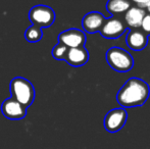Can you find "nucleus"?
Here are the masks:
<instances>
[{
    "label": "nucleus",
    "mask_w": 150,
    "mask_h": 149,
    "mask_svg": "<svg viewBox=\"0 0 150 149\" xmlns=\"http://www.w3.org/2000/svg\"><path fill=\"white\" fill-rule=\"evenodd\" d=\"M150 87L146 81L140 78H130L117 94V102L122 108L141 106L148 100Z\"/></svg>",
    "instance_id": "obj_1"
},
{
    "label": "nucleus",
    "mask_w": 150,
    "mask_h": 149,
    "mask_svg": "<svg viewBox=\"0 0 150 149\" xmlns=\"http://www.w3.org/2000/svg\"><path fill=\"white\" fill-rule=\"evenodd\" d=\"M11 97L28 108L35 99V88L29 80L16 77L10 82Z\"/></svg>",
    "instance_id": "obj_2"
},
{
    "label": "nucleus",
    "mask_w": 150,
    "mask_h": 149,
    "mask_svg": "<svg viewBox=\"0 0 150 149\" xmlns=\"http://www.w3.org/2000/svg\"><path fill=\"white\" fill-rule=\"evenodd\" d=\"M105 58L108 66L115 72H130L134 66V58L130 52L117 46L110 47L107 50Z\"/></svg>",
    "instance_id": "obj_3"
},
{
    "label": "nucleus",
    "mask_w": 150,
    "mask_h": 149,
    "mask_svg": "<svg viewBox=\"0 0 150 149\" xmlns=\"http://www.w3.org/2000/svg\"><path fill=\"white\" fill-rule=\"evenodd\" d=\"M29 18L33 26L39 27L41 29L49 28L55 20V12L50 6L39 4L31 8Z\"/></svg>",
    "instance_id": "obj_4"
},
{
    "label": "nucleus",
    "mask_w": 150,
    "mask_h": 149,
    "mask_svg": "<svg viewBox=\"0 0 150 149\" xmlns=\"http://www.w3.org/2000/svg\"><path fill=\"white\" fill-rule=\"evenodd\" d=\"M127 119H128V112L126 108H113L106 113L103 126L108 133L115 134L120 132L125 127Z\"/></svg>",
    "instance_id": "obj_5"
},
{
    "label": "nucleus",
    "mask_w": 150,
    "mask_h": 149,
    "mask_svg": "<svg viewBox=\"0 0 150 149\" xmlns=\"http://www.w3.org/2000/svg\"><path fill=\"white\" fill-rule=\"evenodd\" d=\"M127 31V26L124 20L112 16L105 20L103 26L101 27L100 35L105 39H117Z\"/></svg>",
    "instance_id": "obj_6"
},
{
    "label": "nucleus",
    "mask_w": 150,
    "mask_h": 149,
    "mask_svg": "<svg viewBox=\"0 0 150 149\" xmlns=\"http://www.w3.org/2000/svg\"><path fill=\"white\" fill-rule=\"evenodd\" d=\"M58 42L67 48H76L83 47L86 43V35L85 32L79 29H69L58 35Z\"/></svg>",
    "instance_id": "obj_7"
},
{
    "label": "nucleus",
    "mask_w": 150,
    "mask_h": 149,
    "mask_svg": "<svg viewBox=\"0 0 150 149\" xmlns=\"http://www.w3.org/2000/svg\"><path fill=\"white\" fill-rule=\"evenodd\" d=\"M1 112L6 119H22L27 115V107L13 99L12 97L7 98L1 105Z\"/></svg>",
    "instance_id": "obj_8"
},
{
    "label": "nucleus",
    "mask_w": 150,
    "mask_h": 149,
    "mask_svg": "<svg viewBox=\"0 0 150 149\" xmlns=\"http://www.w3.org/2000/svg\"><path fill=\"white\" fill-rule=\"evenodd\" d=\"M148 37L140 28L130 29L126 36V44L131 50L142 51L148 45Z\"/></svg>",
    "instance_id": "obj_9"
},
{
    "label": "nucleus",
    "mask_w": 150,
    "mask_h": 149,
    "mask_svg": "<svg viewBox=\"0 0 150 149\" xmlns=\"http://www.w3.org/2000/svg\"><path fill=\"white\" fill-rule=\"evenodd\" d=\"M105 18L101 12L99 11H91L85 14L82 20V27H83L84 32L88 34H95L99 32L101 27L104 24Z\"/></svg>",
    "instance_id": "obj_10"
},
{
    "label": "nucleus",
    "mask_w": 150,
    "mask_h": 149,
    "mask_svg": "<svg viewBox=\"0 0 150 149\" xmlns=\"http://www.w3.org/2000/svg\"><path fill=\"white\" fill-rule=\"evenodd\" d=\"M64 60L74 68H80L86 64L89 60V52L83 47H76V48H69L67 54H65Z\"/></svg>",
    "instance_id": "obj_11"
},
{
    "label": "nucleus",
    "mask_w": 150,
    "mask_h": 149,
    "mask_svg": "<svg viewBox=\"0 0 150 149\" xmlns=\"http://www.w3.org/2000/svg\"><path fill=\"white\" fill-rule=\"evenodd\" d=\"M146 14V10L139 8L137 6H131L124 16V22L127 28L130 29H139L141 26L143 18Z\"/></svg>",
    "instance_id": "obj_12"
},
{
    "label": "nucleus",
    "mask_w": 150,
    "mask_h": 149,
    "mask_svg": "<svg viewBox=\"0 0 150 149\" xmlns=\"http://www.w3.org/2000/svg\"><path fill=\"white\" fill-rule=\"evenodd\" d=\"M132 6L130 0H108L106 3V10L111 14L115 16L125 13Z\"/></svg>",
    "instance_id": "obj_13"
},
{
    "label": "nucleus",
    "mask_w": 150,
    "mask_h": 149,
    "mask_svg": "<svg viewBox=\"0 0 150 149\" xmlns=\"http://www.w3.org/2000/svg\"><path fill=\"white\" fill-rule=\"evenodd\" d=\"M42 37H43L42 29L39 28V27L33 26V25L29 27L25 32V38L30 43H37L42 39Z\"/></svg>",
    "instance_id": "obj_14"
},
{
    "label": "nucleus",
    "mask_w": 150,
    "mask_h": 149,
    "mask_svg": "<svg viewBox=\"0 0 150 149\" xmlns=\"http://www.w3.org/2000/svg\"><path fill=\"white\" fill-rule=\"evenodd\" d=\"M67 50H69V48L67 46L58 42L53 47V49H52V56L56 60H64L65 54H67Z\"/></svg>",
    "instance_id": "obj_15"
},
{
    "label": "nucleus",
    "mask_w": 150,
    "mask_h": 149,
    "mask_svg": "<svg viewBox=\"0 0 150 149\" xmlns=\"http://www.w3.org/2000/svg\"><path fill=\"white\" fill-rule=\"evenodd\" d=\"M140 29L147 35V36H150V14H148L146 12L144 18H143L142 23H141Z\"/></svg>",
    "instance_id": "obj_16"
},
{
    "label": "nucleus",
    "mask_w": 150,
    "mask_h": 149,
    "mask_svg": "<svg viewBox=\"0 0 150 149\" xmlns=\"http://www.w3.org/2000/svg\"><path fill=\"white\" fill-rule=\"evenodd\" d=\"M137 7L142 8V9H146L150 4V0H132Z\"/></svg>",
    "instance_id": "obj_17"
}]
</instances>
